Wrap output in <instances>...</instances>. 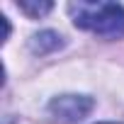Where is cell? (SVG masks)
<instances>
[{
	"mask_svg": "<svg viewBox=\"0 0 124 124\" xmlns=\"http://www.w3.org/2000/svg\"><path fill=\"white\" fill-rule=\"evenodd\" d=\"M68 12L76 22V27L95 32L105 39H119L124 37V8L114 3H71Z\"/></svg>",
	"mask_w": 124,
	"mask_h": 124,
	"instance_id": "6da1fadb",
	"label": "cell"
},
{
	"mask_svg": "<svg viewBox=\"0 0 124 124\" xmlns=\"http://www.w3.org/2000/svg\"><path fill=\"white\" fill-rule=\"evenodd\" d=\"M93 107H95V102L85 95H61V97L51 100L49 112L58 124H73V122L85 119Z\"/></svg>",
	"mask_w": 124,
	"mask_h": 124,
	"instance_id": "7a4b0ae2",
	"label": "cell"
},
{
	"mask_svg": "<svg viewBox=\"0 0 124 124\" xmlns=\"http://www.w3.org/2000/svg\"><path fill=\"white\" fill-rule=\"evenodd\" d=\"M58 46H61V37L56 32H41L32 41V51L34 54H46V51H54Z\"/></svg>",
	"mask_w": 124,
	"mask_h": 124,
	"instance_id": "3957f363",
	"label": "cell"
},
{
	"mask_svg": "<svg viewBox=\"0 0 124 124\" xmlns=\"http://www.w3.org/2000/svg\"><path fill=\"white\" fill-rule=\"evenodd\" d=\"M17 8H20L22 12L32 15V17H39V15H46L54 5H51V3H29V0H22V3H17Z\"/></svg>",
	"mask_w": 124,
	"mask_h": 124,
	"instance_id": "277c9868",
	"label": "cell"
}]
</instances>
